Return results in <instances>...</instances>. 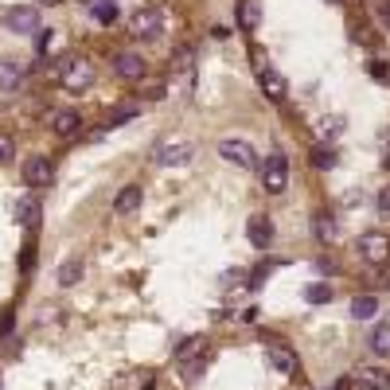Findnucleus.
Instances as JSON below:
<instances>
[{
    "instance_id": "nucleus-17",
    "label": "nucleus",
    "mask_w": 390,
    "mask_h": 390,
    "mask_svg": "<svg viewBox=\"0 0 390 390\" xmlns=\"http://www.w3.org/2000/svg\"><path fill=\"white\" fill-rule=\"evenodd\" d=\"M51 129H55L59 137H75L78 129H82V118H78L75 110H59V113L51 118Z\"/></svg>"
},
{
    "instance_id": "nucleus-30",
    "label": "nucleus",
    "mask_w": 390,
    "mask_h": 390,
    "mask_svg": "<svg viewBox=\"0 0 390 390\" xmlns=\"http://www.w3.org/2000/svg\"><path fill=\"white\" fill-rule=\"evenodd\" d=\"M90 16L102 20V24H113V20H118V4H113V0H98L90 8Z\"/></svg>"
},
{
    "instance_id": "nucleus-5",
    "label": "nucleus",
    "mask_w": 390,
    "mask_h": 390,
    "mask_svg": "<svg viewBox=\"0 0 390 390\" xmlns=\"http://www.w3.org/2000/svg\"><path fill=\"white\" fill-rule=\"evenodd\" d=\"M356 254L363 258V262H371V265H386V258H390V238L367 230V234L356 238Z\"/></svg>"
},
{
    "instance_id": "nucleus-20",
    "label": "nucleus",
    "mask_w": 390,
    "mask_h": 390,
    "mask_svg": "<svg viewBox=\"0 0 390 390\" xmlns=\"http://www.w3.org/2000/svg\"><path fill=\"white\" fill-rule=\"evenodd\" d=\"M344 129H348V121H344V118H320V121H316V137H320L324 144H332Z\"/></svg>"
},
{
    "instance_id": "nucleus-15",
    "label": "nucleus",
    "mask_w": 390,
    "mask_h": 390,
    "mask_svg": "<svg viewBox=\"0 0 390 390\" xmlns=\"http://www.w3.org/2000/svg\"><path fill=\"white\" fill-rule=\"evenodd\" d=\"M172 75L184 78V82L191 86V78H195V51L191 47H180L176 51V59H172Z\"/></svg>"
},
{
    "instance_id": "nucleus-26",
    "label": "nucleus",
    "mask_w": 390,
    "mask_h": 390,
    "mask_svg": "<svg viewBox=\"0 0 390 390\" xmlns=\"http://www.w3.org/2000/svg\"><path fill=\"white\" fill-rule=\"evenodd\" d=\"M176 367H180V379H184V382H195L199 375L207 371V351H203V356H195V359H187V363H176Z\"/></svg>"
},
{
    "instance_id": "nucleus-8",
    "label": "nucleus",
    "mask_w": 390,
    "mask_h": 390,
    "mask_svg": "<svg viewBox=\"0 0 390 390\" xmlns=\"http://www.w3.org/2000/svg\"><path fill=\"white\" fill-rule=\"evenodd\" d=\"M4 24H8L12 32H20V35H32V32H39V8H35V4L8 8L4 12Z\"/></svg>"
},
{
    "instance_id": "nucleus-9",
    "label": "nucleus",
    "mask_w": 390,
    "mask_h": 390,
    "mask_svg": "<svg viewBox=\"0 0 390 390\" xmlns=\"http://www.w3.org/2000/svg\"><path fill=\"white\" fill-rule=\"evenodd\" d=\"M24 184L27 187H43V184H51V176H55V168H51V161L47 156H32V161L24 164Z\"/></svg>"
},
{
    "instance_id": "nucleus-16",
    "label": "nucleus",
    "mask_w": 390,
    "mask_h": 390,
    "mask_svg": "<svg viewBox=\"0 0 390 390\" xmlns=\"http://www.w3.org/2000/svg\"><path fill=\"white\" fill-rule=\"evenodd\" d=\"M137 207H141V187H137V184L121 187L118 199H113V211H118V215H137Z\"/></svg>"
},
{
    "instance_id": "nucleus-31",
    "label": "nucleus",
    "mask_w": 390,
    "mask_h": 390,
    "mask_svg": "<svg viewBox=\"0 0 390 390\" xmlns=\"http://www.w3.org/2000/svg\"><path fill=\"white\" fill-rule=\"evenodd\" d=\"M16 215H20V222H24V227H27V222H35V219H39V199H32V195H27Z\"/></svg>"
},
{
    "instance_id": "nucleus-28",
    "label": "nucleus",
    "mask_w": 390,
    "mask_h": 390,
    "mask_svg": "<svg viewBox=\"0 0 390 390\" xmlns=\"http://www.w3.org/2000/svg\"><path fill=\"white\" fill-rule=\"evenodd\" d=\"M305 301H308V305H328V301H332V285H328V281H313V285L305 289Z\"/></svg>"
},
{
    "instance_id": "nucleus-11",
    "label": "nucleus",
    "mask_w": 390,
    "mask_h": 390,
    "mask_svg": "<svg viewBox=\"0 0 390 390\" xmlns=\"http://www.w3.org/2000/svg\"><path fill=\"white\" fill-rule=\"evenodd\" d=\"M24 78H27V70H24V63H20V59H0V90H4V94L20 90Z\"/></svg>"
},
{
    "instance_id": "nucleus-29",
    "label": "nucleus",
    "mask_w": 390,
    "mask_h": 390,
    "mask_svg": "<svg viewBox=\"0 0 390 390\" xmlns=\"http://www.w3.org/2000/svg\"><path fill=\"white\" fill-rule=\"evenodd\" d=\"M55 277H59V285H75V281L82 277V258H70L67 265H59V273H55Z\"/></svg>"
},
{
    "instance_id": "nucleus-13",
    "label": "nucleus",
    "mask_w": 390,
    "mask_h": 390,
    "mask_svg": "<svg viewBox=\"0 0 390 390\" xmlns=\"http://www.w3.org/2000/svg\"><path fill=\"white\" fill-rule=\"evenodd\" d=\"M265 356H270V363L277 367L281 375H297V356H293V351H289L285 344H277V339H270V351H265Z\"/></svg>"
},
{
    "instance_id": "nucleus-19",
    "label": "nucleus",
    "mask_w": 390,
    "mask_h": 390,
    "mask_svg": "<svg viewBox=\"0 0 390 390\" xmlns=\"http://www.w3.org/2000/svg\"><path fill=\"white\" fill-rule=\"evenodd\" d=\"M203 348H207V339H203V336H187V339H180V344H176V363H187V359L203 356Z\"/></svg>"
},
{
    "instance_id": "nucleus-27",
    "label": "nucleus",
    "mask_w": 390,
    "mask_h": 390,
    "mask_svg": "<svg viewBox=\"0 0 390 390\" xmlns=\"http://www.w3.org/2000/svg\"><path fill=\"white\" fill-rule=\"evenodd\" d=\"M153 382H156L153 371H133L121 379V390H153Z\"/></svg>"
},
{
    "instance_id": "nucleus-10",
    "label": "nucleus",
    "mask_w": 390,
    "mask_h": 390,
    "mask_svg": "<svg viewBox=\"0 0 390 390\" xmlns=\"http://www.w3.org/2000/svg\"><path fill=\"white\" fill-rule=\"evenodd\" d=\"M113 75L125 78V82H137V78H144V59H141V55H133V51L113 55Z\"/></svg>"
},
{
    "instance_id": "nucleus-32",
    "label": "nucleus",
    "mask_w": 390,
    "mask_h": 390,
    "mask_svg": "<svg viewBox=\"0 0 390 390\" xmlns=\"http://www.w3.org/2000/svg\"><path fill=\"white\" fill-rule=\"evenodd\" d=\"M12 156H16V141L8 133H0V164H8Z\"/></svg>"
},
{
    "instance_id": "nucleus-35",
    "label": "nucleus",
    "mask_w": 390,
    "mask_h": 390,
    "mask_svg": "<svg viewBox=\"0 0 390 390\" xmlns=\"http://www.w3.org/2000/svg\"><path fill=\"white\" fill-rule=\"evenodd\" d=\"M379 215H382V219H390V187H382V191H379Z\"/></svg>"
},
{
    "instance_id": "nucleus-14",
    "label": "nucleus",
    "mask_w": 390,
    "mask_h": 390,
    "mask_svg": "<svg viewBox=\"0 0 390 390\" xmlns=\"http://www.w3.org/2000/svg\"><path fill=\"white\" fill-rule=\"evenodd\" d=\"M246 238L254 242L258 250H265V246L273 242V227H270V219H265V215H254V219L246 222Z\"/></svg>"
},
{
    "instance_id": "nucleus-1",
    "label": "nucleus",
    "mask_w": 390,
    "mask_h": 390,
    "mask_svg": "<svg viewBox=\"0 0 390 390\" xmlns=\"http://www.w3.org/2000/svg\"><path fill=\"white\" fill-rule=\"evenodd\" d=\"M129 35L133 39H156V35L164 32V12L156 8V4H144V8H137L133 16L125 20Z\"/></svg>"
},
{
    "instance_id": "nucleus-24",
    "label": "nucleus",
    "mask_w": 390,
    "mask_h": 390,
    "mask_svg": "<svg viewBox=\"0 0 390 390\" xmlns=\"http://www.w3.org/2000/svg\"><path fill=\"white\" fill-rule=\"evenodd\" d=\"M351 316L356 320H375L379 316V297H356L351 301Z\"/></svg>"
},
{
    "instance_id": "nucleus-4",
    "label": "nucleus",
    "mask_w": 390,
    "mask_h": 390,
    "mask_svg": "<svg viewBox=\"0 0 390 390\" xmlns=\"http://www.w3.org/2000/svg\"><path fill=\"white\" fill-rule=\"evenodd\" d=\"M219 156L230 164H238V168H262V161H258L254 144L250 141H238V137H227V141H219Z\"/></svg>"
},
{
    "instance_id": "nucleus-12",
    "label": "nucleus",
    "mask_w": 390,
    "mask_h": 390,
    "mask_svg": "<svg viewBox=\"0 0 390 390\" xmlns=\"http://www.w3.org/2000/svg\"><path fill=\"white\" fill-rule=\"evenodd\" d=\"M258 82H262V94L270 98V102H281L285 98V78H281V70H273V67H262L258 70Z\"/></svg>"
},
{
    "instance_id": "nucleus-6",
    "label": "nucleus",
    "mask_w": 390,
    "mask_h": 390,
    "mask_svg": "<svg viewBox=\"0 0 390 390\" xmlns=\"http://www.w3.org/2000/svg\"><path fill=\"white\" fill-rule=\"evenodd\" d=\"M156 164L161 168H184V164H191V156H195V144H187V141H168V144H156Z\"/></svg>"
},
{
    "instance_id": "nucleus-23",
    "label": "nucleus",
    "mask_w": 390,
    "mask_h": 390,
    "mask_svg": "<svg viewBox=\"0 0 390 390\" xmlns=\"http://www.w3.org/2000/svg\"><path fill=\"white\" fill-rule=\"evenodd\" d=\"M238 20H242V27L254 32V27L262 24V0H242V4H238Z\"/></svg>"
},
{
    "instance_id": "nucleus-3",
    "label": "nucleus",
    "mask_w": 390,
    "mask_h": 390,
    "mask_svg": "<svg viewBox=\"0 0 390 390\" xmlns=\"http://www.w3.org/2000/svg\"><path fill=\"white\" fill-rule=\"evenodd\" d=\"M262 180H265V191H273V195L285 191V184H289V156L281 153V149L262 161Z\"/></svg>"
},
{
    "instance_id": "nucleus-37",
    "label": "nucleus",
    "mask_w": 390,
    "mask_h": 390,
    "mask_svg": "<svg viewBox=\"0 0 390 390\" xmlns=\"http://www.w3.org/2000/svg\"><path fill=\"white\" fill-rule=\"evenodd\" d=\"M316 265H320V273H336V262H332V258H316Z\"/></svg>"
},
{
    "instance_id": "nucleus-21",
    "label": "nucleus",
    "mask_w": 390,
    "mask_h": 390,
    "mask_svg": "<svg viewBox=\"0 0 390 390\" xmlns=\"http://www.w3.org/2000/svg\"><path fill=\"white\" fill-rule=\"evenodd\" d=\"M313 230H316V238H324V242H336V238H339L336 219H332L328 211H316L313 215Z\"/></svg>"
},
{
    "instance_id": "nucleus-36",
    "label": "nucleus",
    "mask_w": 390,
    "mask_h": 390,
    "mask_svg": "<svg viewBox=\"0 0 390 390\" xmlns=\"http://www.w3.org/2000/svg\"><path fill=\"white\" fill-rule=\"evenodd\" d=\"M51 39H55V32H39V55L51 51Z\"/></svg>"
},
{
    "instance_id": "nucleus-7",
    "label": "nucleus",
    "mask_w": 390,
    "mask_h": 390,
    "mask_svg": "<svg viewBox=\"0 0 390 390\" xmlns=\"http://www.w3.org/2000/svg\"><path fill=\"white\" fill-rule=\"evenodd\" d=\"M348 379H351V386H359V390H390V371L386 367H375V363L356 367Z\"/></svg>"
},
{
    "instance_id": "nucleus-38",
    "label": "nucleus",
    "mask_w": 390,
    "mask_h": 390,
    "mask_svg": "<svg viewBox=\"0 0 390 390\" xmlns=\"http://www.w3.org/2000/svg\"><path fill=\"white\" fill-rule=\"evenodd\" d=\"M382 16H386V24H390V4H386V8H382Z\"/></svg>"
},
{
    "instance_id": "nucleus-34",
    "label": "nucleus",
    "mask_w": 390,
    "mask_h": 390,
    "mask_svg": "<svg viewBox=\"0 0 390 390\" xmlns=\"http://www.w3.org/2000/svg\"><path fill=\"white\" fill-rule=\"evenodd\" d=\"M371 78L382 86H390V63H371Z\"/></svg>"
},
{
    "instance_id": "nucleus-18",
    "label": "nucleus",
    "mask_w": 390,
    "mask_h": 390,
    "mask_svg": "<svg viewBox=\"0 0 390 390\" xmlns=\"http://www.w3.org/2000/svg\"><path fill=\"white\" fill-rule=\"evenodd\" d=\"M308 161H313V168L328 172V168H336V149H332V144H324V141H316L313 149H308Z\"/></svg>"
},
{
    "instance_id": "nucleus-2",
    "label": "nucleus",
    "mask_w": 390,
    "mask_h": 390,
    "mask_svg": "<svg viewBox=\"0 0 390 390\" xmlns=\"http://www.w3.org/2000/svg\"><path fill=\"white\" fill-rule=\"evenodd\" d=\"M59 82H63V90H70V94L90 90L94 86V63L90 59H63L59 63Z\"/></svg>"
},
{
    "instance_id": "nucleus-22",
    "label": "nucleus",
    "mask_w": 390,
    "mask_h": 390,
    "mask_svg": "<svg viewBox=\"0 0 390 390\" xmlns=\"http://www.w3.org/2000/svg\"><path fill=\"white\" fill-rule=\"evenodd\" d=\"M219 289H222V293H238V289H250L246 270H222V273H219Z\"/></svg>"
},
{
    "instance_id": "nucleus-25",
    "label": "nucleus",
    "mask_w": 390,
    "mask_h": 390,
    "mask_svg": "<svg viewBox=\"0 0 390 390\" xmlns=\"http://www.w3.org/2000/svg\"><path fill=\"white\" fill-rule=\"evenodd\" d=\"M371 351L375 356H390V324H375L371 328Z\"/></svg>"
},
{
    "instance_id": "nucleus-33",
    "label": "nucleus",
    "mask_w": 390,
    "mask_h": 390,
    "mask_svg": "<svg viewBox=\"0 0 390 390\" xmlns=\"http://www.w3.org/2000/svg\"><path fill=\"white\" fill-rule=\"evenodd\" d=\"M137 113H141V106H118V110L110 113V121H113V125H118V121H133Z\"/></svg>"
}]
</instances>
